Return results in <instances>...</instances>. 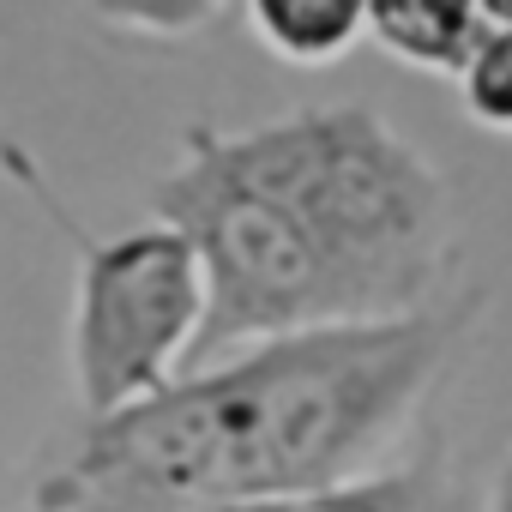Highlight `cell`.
I'll return each mask as SVG.
<instances>
[{
    "instance_id": "6da1fadb",
    "label": "cell",
    "mask_w": 512,
    "mask_h": 512,
    "mask_svg": "<svg viewBox=\"0 0 512 512\" xmlns=\"http://www.w3.org/2000/svg\"><path fill=\"white\" fill-rule=\"evenodd\" d=\"M470 308L302 332L175 380L85 428L31 488L37 512H235L356 488L440 380Z\"/></svg>"
},
{
    "instance_id": "7a4b0ae2",
    "label": "cell",
    "mask_w": 512,
    "mask_h": 512,
    "mask_svg": "<svg viewBox=\"0 0 512 512\" xmlns=\"http://www.w3.org/2000/svg\"><path fill=\"white\" fill-rule=\"evenodd\" d=\"M193 145L314 235L362 326L422 314L452 260V205L446 181L374 109H302L241 139L193 133Z\"/></svg>"
},
{
    "instance_id": "52a82bcc",
    "label": "cell",
    "mask_w": 512,
    "mask_h": 512,
    "mask_svg": "<svg viewBox=\"0 0 512 512\" xmlns=\"http://www.w3.org/2000/svg\"><path fill=\"white\" fill-rule=\"evenodd\" d=\"M488 512H512V458L500 464V476H494V488H488Z\"/></svg>"
},
{
    "instance_id": "ba28073f",
    "label": "cell",
    "mask_w": 512,
    "mask_h": 512,
    "mask_svg": "<svg viewBox=\"0 0 512 512\" xmlns=\"http://www.w3.org/2000/svg\"><path fill=\"white\" fill-rule=\"evenodd\" d=\"M476 13H482V25H494V31H512V0H476Z\"/></svg>"
},
{
    "instance_id": "5b68a950",
    "label": "cell",
    "mask_w": 512,
    "mask_h": 512,
    "mask_svg": "<svg viewBox=\"0 0 512 512\" xmlns=\"http://www.w3.org/2000/svg\"><path fill=\"white\" fill-rule=\"evenodd\" d=\"M247 25L272 55L296 67H326L368 31V7L362 0H253Z\"/></svg>"
},
{
    "instance_id": "277c9868",
    "label": "cell",
    "mask_w": 512,
    "mask_h": 512,
    "mask_svg": "<svg viewBox=\"0 0 512 512\" xmlns=\"http://www.w3.org/2000/svg\"><path fill=\"white\" fill-rule=\"evenodd\" d=\"M482 13L476 0H374L368 7V37L380 49H392L410 67H434V73H464L476 43H482Z\"/></svg>"
},
{
    "instance_id": "8992f818",
    "label": "cell",
    "mask_w": 512,
    "mask_h": 512,
    "mask_svg": "<svg viewBox=\"0 0 512 512\" xmlns=\"http://www.w3.org/2000/svg\"><path fill=\"white\" fill-rule=\"evenodd\" d=\"M458 85H464V103H470V115L482 127L512 133V31L488 25L476 55H470V67L458 73Z\"/></svg>"
},
{
    "instance_id": "3957f363",
    "label": "cell",
    "mask_w": 512,
    "mask_h": 512,
    "mask_svg": "<svg viewBox=\"0 0 512 512\" xmlns=\"http://www.w3.org/2000/svg\"><path fill=\"white\" fill-rule=\"evenodd\" d=\"M49 199V193H43ZM49 211L67 223V211L49 199ZM85 284H79V404L85 416H115L139 398H157L175 386L169 362L193 350L205 326V272L187 235L151 223L127 241H91L67 223Z\"/></svg>"
}]
</instances>
